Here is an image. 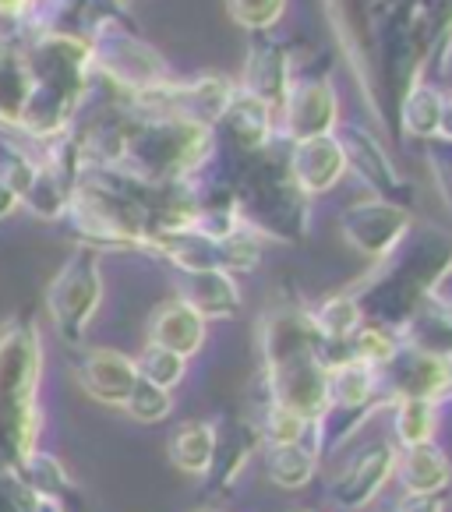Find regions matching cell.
Listing matches in <instances>:
<instances>
[{
	"label": "cell",
	"mask_w": 452,
	"mask_h": 512,
	"mask_svg": "<svg viewBox=\"0 0 452 512\" xmlns=\"http://www.w3.org/2000/svg\"><path fill=\"white\" fill-rule=\"evenodd\" d=\"M43 339L29 315L0 322V470H18L39 449Z\"/></svg>",
	"instance_id": "obj_4"
},
{
	"label": "cell",
	"mask_w": 452,
	"mask_h": 512,
	"mask_svg": "<svg viewBox=\"0 0 452 512\" xmlns=\"http://www.w3.org/2000/svg\"><path fill=\"white\" fill-rule=\"evenodd\" d=\"M410 219L407 205L382 202V198H368V202H354L339 216V234L357 255L371 258V262H385L392 251L400 248L410 237Z\"/></svg>",
	"instance_id": "obj_9"
},
{
	"label": "cell",
	"mask_w": 452,
	"mask_h": 512,
	"mask_svg": "<svg viewBox=\"0 0 452 512\" xmlns=\"http://www.w3.org/2000/svg\"><path fill=\"white\" fill-rule=\"evenodd\" d=\"M258 442H262V435H258L255 424L234 421L226 424V428H216V452H212V467H209L212 488L216 491L234 488L241 470L248 467L251 452L258 449Z\"/></svg>",
	"instance_id": "obj_20"
},
{
	"label": "cell",
	"mask_w": 452,
	"mask_h": 512,
	"mask_svg": "<svg viewBox=\"0 0 452 512\" xmlns=\"http://www.w3.org/2000/svg\"><path fill=\"white\" fill-rule=\"evenodd\" d=\"M287 170L297 181V188L304 195H325L339 184V177L347 174V159L339 149L336 135H322V138H304V142L290 145L287 156Z\"/></svg>",
	"instance_id": "obj_16"
},
{
	"label": "cell",
	"mask_w": 452,
	"mask_h": 512,
	"mask_svg": "<svg viewBox=\"0 0 452 512\" xmlns=\"http://www.w3.org/2000/svg\"><path fill=\"white\" fill-rule=\"evenodd\" d=\"M99 304H103V265H99V251L75 248L68 262L57 269V276L46 287V315H50L53 329L64 343H82L85 329L96 318Z\"/></svg>",
	"instance_id": "obj_8"
},
{
	"label": "cell",
	"mask_w": 452,
	"mask_h": 512,
	"mask_svg": "<svg viewBox=\"0 0 452 512\" xmlns=\"http://www.w3.org/2000/svg\"><path fill=\"white\" fill-rule=\"evenodd\" d=\"M438 117H442V92L431 85L417 82L400 99V124L410 138H421V142L438 138Z\"/></svg>",
	"instance_id": "obj_27"
},
{
	"label": "cell",
	"mask_w": 452,
	"mask_h": 512,
	"mask_svg": "<svg viewBox=\"0 0 452 512\" xmlns=\"http://www.w3.org/2000/svg\"><path fill=\"white\" fill-rule=\"evenodd\" d=\"M18 474H22V481L32 488V495L43 498V502L64 505L78 495L75 477H71L68 467H64V463L46 449H32L29 456H25L22 467H18Z\"/></svg>",
	"instance_id": "obj_23"
},
{
	"label": "cell",
	"mask_w": 452,
	"mask_h": 512,
	"mask_svg": "<svg viewBox=\"0 0 452 512\" xmlns=\"http://www.w3.org/2000/svg\"><path fill=\"white\" fill-rule=\"evenodd\" d=\"M396 470V449L389 442H378L371 449H364L361 456H354L343 474L336 477L332 484V502L336 509H347V512H357L385 488V481L392 477Z\"/></svg>",
	"instance_id": "obj_15"
},
{
	"label": "cell",
	"mask_w": 452,
	"mask_h": 512,
	"mask_svg": "<svg viewBox=\"0 0 452 512\" xmlns=\"http://www.w3.org/2000/svg\"><path fill=\"white\" fill-rule=\"evenodd\" d=\"M311 322H315V329L322 332L329 343L343 347V343L364 325V315H361V308H357L354 294H336L311 311Z\"/></svg>",
	"instance_id": "obj_28"
},
{
	"label": "cell",
	"mask_w": 452,
	"mask_h": 512,
	"mask_svg": "<svg viewBox=\"0 0 452 512\" xmlns=\"http://www.w3.org/2000/svg\"><path fill=\"white\" fill-rule=\"evenodd\" d=\"M135 368H138V378H145V382L170 392L174 385H181L184 371H188V361H184L181 354H170V350L152 347L149 343V347L135 357Z\"/></svg>",
	"instance_id": "obj_30"
},
{
	"label": "cell",
	"mask_w": 452,
	"mask_h": 512,
	"mask_svg": "<svg viewBox=\"0 0 452 512\" xmlns=\"http://www.w3.org/2000/svg\"><path fill=\"white\" fill-rule=\"evenodd\" d=\"M198 512H219V509H198Z\"/></svg>",
	"instance_id": "obj_42"
},
{
	"label": "cell",
	"mask_w": 452,
	"mask_h": 512,
	"mask_svg": "<svg viewBox=\"0 0 452 512\" xmlns=\"http://www.w3.org/2000/svg\"><path fill=\"white\" fill-rule=\"evenodd\" d=\"M438 138L452 142V92L442 96V117H438Z\"/></svg>",
	"instance_id": "obj_39"
},
{
	"label": "cell",
	"mask_w": 452,
	"mask_h": 512,
	"mask_svg": "<svg viewBox=\"0 0 452 512\" xmlns=\"http://www.w3.org/2000/svg\"><path fill=\"white\" fill-rule=\"evenodd\" d=\"M378 392V371L361 361H339L329 368V403L339 410H364Z\"/></svg>",
	"instance_id": "obj_24"
},
{
	"label": "cell",
	"mask_w": 452,
	"mask_h": 512,
	"mask_svg": "<svg viewBox=\"0 0 452 512\" xmlns=\"http://www.w3.org/2000/svg\"><path fill=\"white\" fill-rule=\"evenodd\" d=\"M85 39L92 50V71L121 96L135 99L170 82V64L163 61L156 46L138 36L128 11L96 22L85 32Z\"/></svg>",
	"instance_id": "obj_7"
},
{
	"label": "cell",
	"mask_w": 452,
	"mask_h": 512,
	"mask_svg": "<svg viewBox=\"0 0 452 512\" xmlns=\"http://www.w3.org/2000/svg\"><path fill=\"white\" fill-rule=\"evenodd\" d=\"M400 463L403 484H407L410 495H438L445 491V484L452 481V463L435 442H424L407 449V456Z\"/></svg>",
	"instance_id": "obj_22"
},
{
	"label": "cell",
	"mask_w": 452,
	"mask_h": 512,
	"mask_svg": "<svg viewBox=\"0 0 452 512\" xmlns=\"http://www.w3.org/2000/svg\"><path fill=\"white\" fill-rule=\"evenodd\" d=\"M32 92V71L22 46L0 43V128L18 131Z\"/></svg>",
	"instance_id": "obj_21"
},
{
	"label": "cell",
	"mask_w": 452,
	"mask_h": 512,
	"mask_svg": "<svg viewBox=\"0 0 452 512\" xmlns=\"http://www.w3.org/2000/svg\"><path fill=\"white\" fill-rule=\"evenodd\" d=\"M248 159L251 163L244 166L237 184H230L244 230L272 241H304L311 223V198L290 177L287 159H276L269 149Z\"/></svg>",
	"instance_id": "obj_6"
},
{
	"label": "cell",
	"mask_w": 452,
	"mask_h": 512,
	"mask_svg": "<svg viewBox=\"0 0 452 512\" xmlns=\"http://www.w3.org/2000/svg\"><path fill=\"white\" fill-rule=\"evenodd\" d=\"M36 512H64V505H57V502H43V498H39Z\"/></svg>",
	"instance_id": "obj_41"
},
{
	"label": "cell",
	"mask_w": 452,
	"mask_h": 512,
	"mask_svg": "<svg viewBox=\"0 0 452 512\" xmlns=\"http://www.w3.org/2000/svg\"><path fill=\"white\" fill-rule=\"evenodd\" d=\"M71 371H75V382L82 385L85 396L106 403V407H124L131 389L138 385L135 357L121 354V350H110V347L85 350Z\"/></svg>",
	"instance_id": "obj_14"
},
{
	"label": "cell",
	"mask_w": 452,
	"mask_h": 512,
	"mask_svg": "<svg viewBox=\"0 0 452 512\" xmlns=\"http://www.w3.org/2000/svg\"><path fill=\"white\" fill-rule=\"evenodd\" d=\"M39 498L18 470H0V512H36Z\"/></svg>",
	"instance_id": "obj_36"
},
{
	"label": "cell",
	"mask_w": 452,
	"mask_h": 512,
	"mask_svg": "<svg viewBox=\"0 0 452 512\" xmlns=\"http://www.w3.org/2000/svg\"><path fill=\"white\" fill-rule=\"evenodd\" d=\"M279 131L290 145L304 138L332 135L339 124V103L325 75H301L290 82V92L279 106Z\"/></svg>",
	"instance_id": "obj_10"
},
{
	"label": "cell",
	"mask_w": 452,
	"mask_h": 512,
	"mask_svg": "<svg viewBox=\"0 0 452 512\" xmlns=\"http://www.w3.org/2000/svg\"><path fill=\"white\" fill-rule=\"evenodd\" d=\"M332 135H336L339 149H343L347 166L361 177L364 184H368L371 191H375V198L403 205V198H407V184H403V177L396 174V166H392L385 145L378 142L364 124H354V121L336 124Z\"/></svg>",
	"instance_id": "obj_11"
},
{
	"label": "cell",
	"mask_w": 452,
	"mask_h": 512,
	"mask_svg": "<svg viewBox=\"0 0 452 512\" xmlns=\"http://www.w3.org/2000/svg\"><path fill=\"white\" fill-rule=\"evenodd\" d=\"M262 354L272 403L294 410L308 424L329 414V368L347 361L343 347L329 343L304 308H276L262 322Z\"/></svg>",
	"instance_id": "obj_1"
},
{
	"label": "cell",
	"mask_w": 452,
	"mask_h": 512,
	"mask_svg": "<svg viewBox=\"0 0 452 512\" xmlns=\"http://www.w3.org/2000/svg\"><path fill=\"white\" fill-rule=\"evenodd\" d=\"M216 152L212 128L184 117H163V113H138L128 103V121H124L121 152L113 170L135 177L142 184H184L195 181L198 170Z\"/></svg>",
	"instance_id": "obj_5"
},
{
	"label": "cell",
	"mask_w": 452,
	"mask_h": 512,
	"mask_svg": "<svg viewBox=\"0 0 452 512\" xmlns=\"http://www.w3.org/2000/svg\"><path fill=\"white\" fill-rule=\"evenodd\" d=\"M177 301L212 322V318H234L241 311V287L230 272L202 269V272H177Z\"/></svg>",
	"instance_id": "obj_17"
},
{
	"label": "cell",
	"mask_w": 452,
	"mask_h": 512,
	"mask_svg": "<svg viewBox=\"0 0 452 512\" xmlns=\"http://www.w3.org/2000/svg\"><path fill=\"white\" fill-rule=\"evenodd\" d=\"M308 428L311 424L304 421V417H297L294 410H287V407H279V403H269L265 414H262V421H258V435L265 438V445L301 442Z\"/></svg>",
	"instance_id": "obj_33"
},
{
	"label": "cell",
	"mask_w": 452,
	"mask_h": 512,
	"mask_svg": "<svg viewBox=\"0 0 452 512\" xmlns=\"http://www.w3.org/2000/svg\"><path fill=\"white\" fill-rule=\"evenodd\" d=\"M212 452H216V424L191 421L174 431L170 438V460L177 470L191 477H205L212 467Z\"/></svg>",
	"instance_id": "obj_25"
},
{
	"label": "cell",
	"mask_w": 452,
	"mask_h": 512,
	"mask_svg": "<svg viewBox=\"0 0 452 512\" xmlns=\"http://www.w3.org/2000/svg\"><path fill=\"white\" fill-rule=\"evenodd\" d=\"M32 177H36V156H32L25 145H18L15 138L0 135V184L15 191L18 202H22Z\"/></svg>",
	"instance_id": "obj_31"
},
{
	"label": "cell",
	"mask_w": 452,
	"mask_h": 512,
	"mask_svg": "<svg viewBox=\"0 0 452 512\" xmlns=\"http://www.w3.org/2000/svg\"><path fill=\"white\" fill-rule=\"evenodd\" d=\"M452 272V237L442 230H428L421 237H407L378 272L354 294L364 322L396 332L407 329L410 318L431 301L435 287Z\"/></svg>",
	"instance_id": "obj_3"
},
{
	"label": "cell",
	"mask_w": 452,
	"mask_h": 512,
	"mask_svg": "<svg viewBox=\"0 0 452 512\" xmlns=\"http://www.w3.org/2000/svg\"><path fill=\"white\" fill-rule=\"evenodd\" d=\"M230 18L248 32H269L283 18L287 0H226Z\"/></svg>",
	"instance_id": "obj_34"
},
{
	"label": "cell",
	"mask_w": 452,
	"mask_h": 512,
	"mask_svg": "<svg viewBox=\"0 0 452 512\" xmlns=\"http://www.w3.org/2000/svg\"><path fill=\"white\" fill-rule=\"evenodd\" d=\"M392 512H445V505L438 502L435 495H410V498H403Z\"/></svg>",
	"instance_id": "obj_38"
},
{
	"label": "cell",
	"mask_w": 452,
	"mask_h": 512,
	"mask_svg": "<svg viewBox=\"0 0 452 512\" xmlns=\"http://www.w3.org/2000/svg\"><path fill=\"white\" fill-rule=\"evenodd\" d=\"M435 435V403L428 400H400L396 407V438L403 449L431 442Z\"/></svg>",
	"instance_id": "obj_29"
},
{
	"label": "cell",
	"mask_w": 452,
	"mask_h": 512,
	"mask_svg": "<svg viewBox=\"0 0 452 512\" xmlns=\"http://www.w3.org/2000/svg\"><path fill=\"white\" fill-rule=\"evenodd\" d=\"M385 371H389L392 400L442 403L452 396V357H431L403 343Z\"/></svg>",
	"instance_id": "obj_12"
},
{
	"label": "cell",
	"mask_w": 452,
	"mask_h": 512,
	"mask_svg": "<svg viewBox=\"0 0 452 512\" xmlns=\"http://www.w3.org/2000/svg\"><path fill=\"white\" fill-rule=\"evenodd\" d=\"M315 452L304 442H287V445H265V474L276 488H304L315 477Z\"/></svg>",
	"instance_id": "obj_26"
},
{
	"label": "cell",
	"mask_w": 452,
	"mask_h": 512,
	"mask_svg": "<svg viewBox=\"0 0 452 512\" xmlns=\"http://www.w3.org/2000/svg\"><path fill=\"white\" fill-rule=\"evenodd\" d=\"M121 4H128V0H121Z\"/></svg>",
	"instance_id": "obj_43"
},
{
	"label": "cell",
	"mask_w": 452,
	"mask_h": 512,
	"mask_svg": "<svg viewBox=\"0 0 452 512\" xmlns=\"http://www.w3.org/2000/svg\"><path fill=\"white\" fill-rule=\"evenodd\" d=\"M428 166H431V177H435L438 191H442L445 205L452 209V142H445V138H431L428 142Z\"/></svg>",
	"instance_id": "obj_37"
},
{
	"label": "cell",
	"mask_w": 452,
	"mask_h": 512,
	"mask_svg": "<svg viewBox=\"0 0 452 512\" xmlns=\"http://www.w3.org/2000/svg\"><path fill=\"white\" fill-rule=\"evenodd\" d=\"M272 117H276V113H272L269 106H262L258 99L244 96V92L237 89L234 103L226 106L219 124H223L230 142H234L244 156H258V152L269 149L272 135H276V121H272Z\"/></svg>",
	"instance_id": "obj_19"
},
{
	"label": "cell",
	"mask_w": 452,
	"mask_h": 512,
	"mask_svg": "<svg viewBox=\"0 0 452 512\" xmlns=\"http://www.w3.org/2000/svg\"><path fill=\"white\" fill-rule=\"evenodd\" d=\"M149 343L170 350V354H181L188 361L205 347V318L184 301L159 304L149 318Z\"/></svg>",
	"instance_id": "obj_18"
},
{
	"label": "cell",
	"mask_w": 452,
	"mask_h": 512,
	"mask_svg": "<svg viewBox=\"0 0 452 512\" xmlns=\"http://www.w3.org/2000/svg\"><path fill=\"white\" fill-rule=\"evenodd\" d=\"M18 205H22V202H18V195H15V191H11V188H4V184H0V219H8L11 212L18 209Z\"/></svg>",
	"instance_id": "obj_40"
},
{
	"label": "cell",
	"mask_w": 452,
	"mask_h": 512,
	"mask_svg": "<svg viewBox=\"0 0 452 512\" xmlns=\"http://www.w3.org/2000/svg\"><path fill=\"white\" fill-rule=\"evenodd\" d=\"M121 410H128V417L138 424H159L170 417V410H174V396H170L166 389H159V385L138 378V385L131 389L128 403H124Z\"/></svg>",
	"instance_id": "obj_32"
},
{
	"label": "cell",
	"mask_w": 452,
	"mask_h": 512,
	"mask_svg": "<svg viewBox=\"0 0 452 512\" xmlns=\"http://www.w3.org/2000/svg\"><path fill=\"white\" fill-rule=\"evenodd\" d=\"M290 50L279 39H272L269 32H251L248 46V64H244V85L241 92L251 99H258L262 106H269L272 113H279L283 99L290 92Z\"/></svg>",
	"instance_id": "obj_13"
},
{
	"label": "cell",
	"mask_w": 452,
	"mask_h": 512,
	"mask_svg": "<svg viewBox=\"0 0 452 512\" xmlns=\"http://www.w3.org/2000/svg\"><path fill=\"white\" fill-rule=\"evenodd\" d=\"M417 8H421L424 25L431 32V53L438 61H445V53L452 46V0H417Z\"/></svg>",
	"instance_id": "obj_35"
},
{
	"label": "cell",
	"mask_w": 452,
	"mask_h": 512,
	"mask_svg": "<svg viewBox=\"0 0 452 512\" xmlns=\"http://www.w3.org/2000/svg\"><path fill=\"white\" fill-rule=\"evenodd\" d=\"M22 50L32 71V92L18 121V135L43 145L71 131L85 106L92 89V50L89 39L75 32H39L25 39Z\"/></svg>",
	"instance_id": "obj_2"
}]
</instances>
